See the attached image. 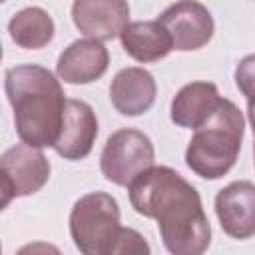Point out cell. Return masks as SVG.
<instances>
[{
	"label": "cell",
	"instance_id": "13",
	"mask_svg": "<svg viewBox=\"0 0 255 255\" xmlns=\"http://www.w3.org/2000/svg\"><path fill=\"white\" fill-rule=\"evenodd\" d=\"M120 40L126 54L141 64L157 62L173 50L167 30L157 20L128 22L120 32Z\"/></svg>",
	"mask_w": 255,
	"mask_h": 255
},
{
	"label": "cell",
	"instance_id": "17",
	"mask_svg": "<svg viewBox=\"0 0 255 255\" xmlns=\"http://www.w3.org/2000/svg\"><path fill=\"white\" fill-rule=\"evenodd\" d=\"M14 197H16V193H14L12 181H10V177L0 169V211H4V209L12 203Z\"/></svg>",
	"mask_w": 255,
	"mask_h": 255
},
{
	"label": "cell",
	"instance_id": "7",
	"mask_svg": "<svg viewBox=\"0 0 255 255\" xmlns=\"http://www.w3.org/2000/svg\"><path fill=\"white\" fill-rule=\"evenodd\" d=\"M98 137V118L90 104L82 100H66L60 133L56 137L54 149L58 155L70 161L84 159Z\"/></svg>",
	"mask_w": 255,
	"mask_h": 255
},
{
	"label": "cell",
	"instance_id": "6",
	"mask_svg": "<svg viewBox=\"0 0 255 255\" xmlns=\"http://www.w3.org/2000/svg\"><path fill=\"white\" fill-rule=\"evenodd\" d=\"M157 22L167 30L173 50L179 52L203 48L215 30L211 12L197 0H177L169 4L159 14Z\"/></svg>",
	"mask_w": 255,
	"mask_h": 255
},
{
	"label": "cell",
	"instance_id": "4",
	"mask_svg": "<svg viewBox=\"0 0 255 255\" xmlns=\"http://www.w3.org/2000/svg\"><path fill=\"white\" fill-rule=\"evenodd\" d=\"M120 227V205L106 191L82 195L70 211V235L84 255H112Z\"/></svg>",
	"mask_w": 255,
	"mask_h": 255
},
{
	"label": "cell",
	"instance_id": "10",
	"mask_svg": "<svg viewBox=\"0 0 255 255\" xmlns=\"http://www.w3.org/2000/svg\"><path fill=\"white\" fill-rule=\"evenodd\" d=\"M0 169L10 177L16 197L40 191L50 179V161L42 147L16 143L0 155Z\"/></svg>",
	"mask_w": 255,
	"mask_h": 255
},
{
	"label": "cell",
	"instance_id": "20",
	"mask_svg": "<svg viewBox=\"0 0 255 255\" xmlns=\"http://www.w3.org/2000/svg\"><path fill=\"white\" fill-rule=\"evenodd\" d=\"M2 2H6V0H0V4H2Z\"/></svg>",
	"mask_w": 255,
	"mask_h": 255
},
{
	"label": "cell",
	"instance_id": "8",
	"mask_svg": "<svg viewBox=\"0 0 255 255\" xmlns=\"http://www.w3.org/2000/svg\"><path fill=\"white\" fill-rule=\"evenodd\" d=\"M72 20L88 38L114 40L129 22V4L128 0H74Z\"/></svg>",
	"mask_w": 255,
	"mask_h": 255
},
{
	"label": "cell",
	"instance_id": "5",
	"mask_svg": "<svg viewBox=\"0 0 255 255\" xmlns=\"http://www.w3.org/2000/svg\"><path fill=\"white\" fill-rule=\"evenodd\" d=\"M155 149L151 139L133 128H122L114 131L100 157L102 175L114 185L128 187L141 171L153 165Z\"/></svg>",
	"mask_w": 255,
	"mask_h": 255
},
{
	"label": "cell",
	"instance_id": "14",
	"mask_svg": "<svg viewBox=\"0 0 255 255\" xmlns=\"http://www.w3.org/2000/svg\"><path fill=\"white\" fill-rule=\"evenodd\" d=\"M219 98V90L211 82L185 84L171 100L169 118L179 128L195 129L211 114Z\"/></svg>",
	"mask_w": 255,
	"mask_h": 255
},
{
	"label": "cell",
	"instance_id": "11",
	"mask_svg": "<svg viewBox=\"0 0 255 255\" xmlns=\"http://www.w3.org/2000/svg\"><path fill=\"white\" fill-rule=\"evenodd\" d=\"M110 66L108 48L94 38L72 42L58 58L56 74L66 84H90L100 80Z\"/></svg>",
	"mask_w": 255,
	"mask_h": 255
},
{
	"label": "cell",
	"instance_id": "19",
	"mask_svg": "<svg viewBox=\"0 0 255 255\" xmlns=\"http://www.w3.org/2000/svg\"><path fill=\"white\" fill-rule=\"evenodd\" d=\"M0 253H2V245H0Z\"/></svg>",
	"mask_w": 255,
	"mask_h": 255
},
{
	"label": "cell",
	"instance_id": "18",
	"mask_svg": "<svg viewBox=\"0 0 255 255\" xmlns=\"http://www.w3.org/2000/svg\"><path fill=\"white\" fill-rule=\"evenodd\" d=\"M2 56H4V50H2V42H0V62H2Z\"/></svg>",
	"mask_w": 255,
	"mask_h": 255
},
{
	"label": "cell",
	"instance_id": "12",
	"mask_svg": "<svg viewBox=\"0 0 255 255\" xmlns=\"http://www.w3.org/2000/svg\"><path fill=\"white\" fill-rule=\"evenodd\" d=\"M153 76L137 66L120 70L110 84V102L122 116H141L155 102Z\"/></svg>",
	"mask_w": 255,
	"mask_h": 255
},
{
	"label": "cell",
	"instance_id": "3",
	"mask_svg": "<svg viewBox=\"0 0 255 255\" xmlns=\"http://www.w3.org/2000/svg\"><path fill=\"white\" fill-rule=\"evenodd\" d=\"M243 133V112L231 100L219 98L211 114L193 129L185 149L187 167L203 179L223 177L237 161Z\"/></svg>",
	"mask_w": 255,
	"mask_h": 255
},
{
	"label": "cell",
	"instance_id": "1",
	"mask_svg": "<svg viewBox=\"0 0 255 255\" xmlns=\"http://www.w3.org/2000/svg\"><path fill=\"white\" fill-rule=\"evenodd\" d=\"M135 213L155 219L163 247L173 255H201L211 243V225L197 189L167 165H151L129 185Z\"/></svg>",
	"mask_w": 255,
	"mask_h": 255
},
{
	"label": "cell",
	"instance_id": "9",
	"mask_svg": "<svg viewBox=\"0 0 255 255\" xmlns=\"http://www.w3.org/2000/svg\"><path fill=\"white\" fill-rule=\"evenodd\" d=\"M215 213L221 229L233 239L255 233V185L247 179L233 181L215 195Z\"/></svg>",
	"mask_w": 255,
	"mask_h": 255
},
{
	"label": "cell",
	"instance_id": "15",
	"mask_svg": "<svg viewBox=\"0 0 255 255\" xmlns=\"http://www.w3.org/2000/svg\"><path fill=\"white\" fill-rule=\"evenodd\" d=\"M8 32L16 46L24 50H40L54 38V20L44 8L28 6L10 18Z\"/></svg>",
	"mask_w": 255,
	"mask_h": 255
},
{
	"label": "cell",
	"instance_id": "2",
	"mask_svg": "<svg viewBox=\"0 0 255 255\" xmlns=\"http://www.w3.org/2000/svg\"><path fill=\"white\" fill-rule=\"evenodd\" d=\"M4 90L18 137L34 147H54L66 106L60 80L42 66L20 64L6 72Z\"/></svg>",
	"mask_w": 255,
	"mask_h": 255
},
{
	"label": "cell",
	"instance_id": "16",
	"mask_svg": "<svg viewBox=\"0 0 255 255\" xmlns=\"http://www.w3.org/2000/svg\"><path fill=\"white\" fill-rule=\"evenodd\" d=\"M120 253H137V255L143 253V255H147L149 253V245L143 239V235H139L135 229L120 227L118 239H116L114 249H112V255H120Z\"/></svg>",
	"mask_w": 255,
	"mask_h": 255
}]
</instances>
